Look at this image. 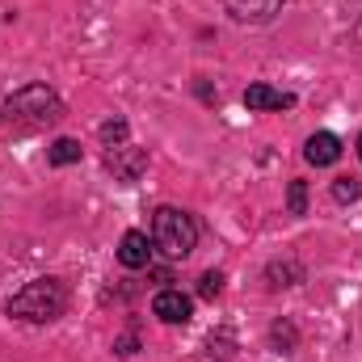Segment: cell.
Instances as JSON below:
<instances>
[{
    "instance_id": "obj_1",
    "label": "cell",
    "mask_w": 362,
    "mask_h": 362,
    "mask_svg": "<svg viewBox=\"0 0 362 362\" xmlns=\"http://www.w3.org/2000/svg\"><path fill=\"white\" fill-rule=\"evenodd\" d=\"M64 308H68V286L59 278H34L8 299V316L30 320V325H47V320L64 316Z\"/></svg>"
},
{
    "instance_id": "obj_2",
    "label": "cell",
    "mask_w": 362,
    "mask_h": 362,
    "mask_svg": "<svg viewBox=\"0 0 362 362\" xmlns=\"http://www.w3.org/2000/svg\"><path fill=\"white\" fill-rule=\"evenodd\" d=\"M0 114H4V122H8V127L38 131V127L55 122V118L64 114V101L47 89V85H25V89H17L8 101H4V110H0Z\"/></svg>"
},
{
    "instance_id": "obj_3",
    "label": "cell",
    "mask_w": 362,
    "mask_h": 362,
    "mask_svg": "<svg viewBox=\"0 0 362 362\" xmlns=\"http://www.w3.org/2000/svg\"><path fill=\"white\" fill-rule=\"evenodd\" d=\"M152 245H156L165 257L181 262V257H189L194 245H198V223H194L185 211H177V206H160L156 219H152Z\"/></svg>"
},
{
    "instance_id": "obj_4",
    "label": "cell",
    "mask_w": 362,
    "mask_h": 362,
    "mask_svg": "<svg viewBox=\"0 0 362 362\" xmlns=\"http://www.w3.org/2000/svg\"><path fill=\"white\" fill-rule=\"evenodd\" d=\"M105 169L118 181H139V173L148 169V152H144V148H127V144H122V148H110Z\"/></svg>"
},
{
    "instance_id": "obj_5",
    "label": "cell",
    "mask_w": 362,
    "mask_h": 362,
    "mask_svg": "<svg viewBox=\"0 0 362 362\" xmlns=\"http://www.w3.org/2000/svg\"><path fill=\"white\" fill-rule=\"evenodd\" d=\"M152 312H156L165 325H185V320L194 316V299L181 295V291H173V286H165V291L152 299Z\"/></svg>"
},
{
    "instance_id": "obj_6",
    "label": "cell",
    "mask_w": 362,
    "mask_h": 362,
    "mask_svg": "<svg viewBox=\"0 0 362 362\" xmlns=\"http://www.w3.org/2000/svg\"><path fill=\"white\" fill-rule=\"evenodd\" d=\"M223 4H228V13L240 25H262V21H270L286 0H223Z\"/></svg>"
},
{
    "instance_id": "obj_7",
    "label": "cell",
    "mask_w": 362,
    "mask_h": 362,
    "mask_svg": "<svg viewBox=\"0 0 362 362\" xmlns=\"http://www.w3.org/2000/svg\"><path fill=\"white\" fill-rule=\"evenodd\" d=\"M303 156H308V165H316V169H329V165H337V160H341V139H337L333 131H316V135L308 139Z\"/></svg>"
},
{
    "instance_id": "obj_8",
    "label": "cell",
    "mask_w": 362,
    "mask_h": 362,
    "mask_svg": "<svg viewBox=\"0 0 362 362\" xmlns=\"http://www.w3.org/2000/svg\"><path fill=\"white\" fill-rule=\"evenodd\" d=\"M152 240L144 236V232H127L122 240H118V262L127 266V270H144V266H152Z\"/></svg>"
},
{
    "instance_id": "obj_9",
    "label": "cell",
    "mask_w": 362,
    "mask_h": 362,
    "mask_svg": "<svg viewBox=\"0 0 362 362\" xmlns=\"http://www.w3.org/2000/svg\"><path fill=\"white\" fill-rule=\"evenodd\" d=\"M245 105L249 110H291L295 97L282 93V89H270V85H249L245 89Z\"/></svg>"
},
{
    "instance_id": "obj_10",
    "label": "cell",
    "mask_w": 362,
    "mask_h": 362,
    "mask_svg": "<svg viewBox=\"0 0 362 362\" xmlns=\"http://www.w3.org/2000/svg\"><path fill=\"white\" fill-rule=\"evenodd\" d=\"M47 160H51V165H76V160H81V144H76V139H55L51 152H47Z\"/></svg>"
},
{
    "instance_id": "obj_11",
    "label": "cell",
    "mask_w": 362,
    "mask_h": 362,
    "mask_svg": "<svg viewBox=\"0 0 362 362\" xmlns=\"http://www.w3.org/2000/svg\"><path fill=\"white\" fill-rule=\"evenodd\" d=\"M101 144H105V148H122V144H127V122H122V118L101 122Z\"/></svg>"
},
{
    "instance_id": "obj_12",
    "label": "cell",
    "mask_w": 362,
    "mask_h": 362,
    "mask_svg": "<svg viewBox=\"0 0 362 362\" xmlns=\"http://www.w3.org/2000/svg\"><path fill=\"white\" fill-rule=\"evenodd\" d=\"M358 194H362V181L358 177H337V181H333V198H337V202H354Z\"/></svg>"
},
{
    "instance_id": "obj_13",
    "label": "cell",
    "mask_w": 362,
    "mask_h": 362,
    "mask_svg": "<svg viewBox=\"0 0 362 362\" xmlns=\"http://www.w3.org/2000/svg\"><path fill=\"white\" fill-rule=\"evenodd\" d=\"M286 206H291V215H303V211H308V185H303V181H291Z\"/></svg>"
},
{
    "instance_id": "obj_14",
    "label": "cell",
    "mask_w": 362,
    "mask_h": 362,
    "mask_svg": "<svg viewBox=\"0 0 362 362\" xmlns=\"http://www.w3.org/2000/svg\"><path fill=\"white\" fill-rule=\"evenodd\" d=\"M219 291H223V274L219 270H206L198 278V295H202V299H215Z\"/></svg>"
},
{
    "instance_id": "obj_15",
    "label": "cell",
    "mask_w": 362,
    "mask_h": 362,
    "mask_svg": "<svg viewBox=\"0 0 362 362\" xmlns=\"http://www.w3.org/2000/svg\"><path fill=\"white\" fill-rule=\"evenodd\" d=\"M278 278H299V266H270V286H278Z\"/></svg>"
},
{
    "instance_id": "obj_16",
    "label": "cell",
    "mask_w": 362,
    "mask_h": 362,
    "mask_svg": "<svg viewBox=\"0 0 362 362\" xmlns=\"http://www.w3.org/2000/svg\"><path fill=\"white\" fill-rule=\"evenodd\" d=\"M274 341H278V346H291V341H295V329H291V325H274Z\"/></svg>"
},
{
    "instance_id": "obj_17",
    "label": "cell",
    "mask_w": 362,
    "mask_h": 362,
    "mask_svg": "<svg viewBox=\"0 0 362 362\" xmlns=\"http://www.w3.org/2000/svg\"><path fill=\"white\" fill-rule=\"evenodd\" d=\"M358 156H362V139H358Z\"/></svg>"
}]
</instances>
